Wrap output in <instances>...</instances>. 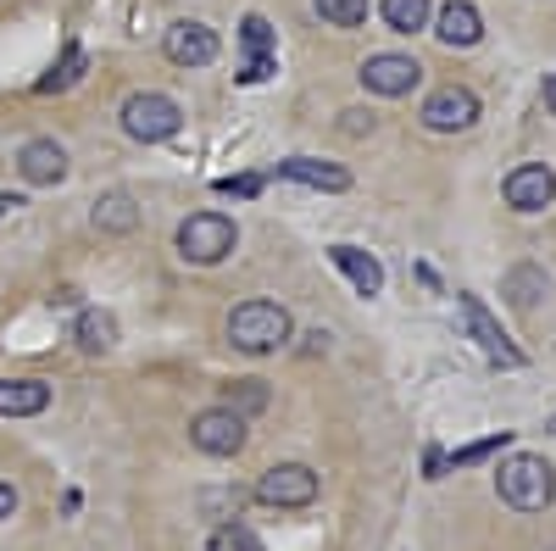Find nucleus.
Wrapping results in <instances>:
<instances>
[{
    "label": "nucleus",
    "mask_w": 556,
    "mask_h": 551,
    "mask_svg": "<svg viewBox=\"0 0 556 551\" xmlns=\"http://www.w3.org/2000/svg\"><path fill=\"white\" fill-rule=\"evenodd\" d=\"M417 117H424V128H434V134H462V128L479 123V96L462 89V84H445V89H434V96L424 101Z\"/></svg>",
    "instance_id": "obj_7"
},
{
    "label": "nucleus",
    "mask_w": 556,
    "mask_h": 551,
    "mask_svg": "<svg viewBox=\"0 0 556 551\" xmlns=\"http://www.w3.org/2000/svg\"><path fill=\"white\" fill-rule=\"evenodd\" d=\"M379 12H384V23L395 34H417V28H429V17H434L429 0H379Z\"/></svg>",
    "instance_id": "obj_19"
},
{
    "label": "nucleus",
    "mask_w": 556,
    "mask_h": 551,
    "mask_svg": "<svg viewBox=\"0 0 556 551\" xmlns=\"http://www.w3.org/2000/svg\"><path fill=\"white\" fill-rule=\"evenodd\" d=\"M12 513H17V490L0 485V518H12Z\"/></svg>",
    "instance_id": "obj_27"
},
{
    "label": "nucleus",
    "mask_w": 556,
    "mask_h": 551,
    "mask_svg": "<svg viewBox=\"0 0 556 551\" xmlns=\"http://www.w3.org/2000/svg\"><path fill=\"white\" fill-rule=\"evenodd\" d=\"M290 335H295V317L278 301H245V306L228 312V340H235V351H245V356H267Z\"/></svg>",
    "instance_id": "obj_1"
},
{
    "label": "nucleus",
    "mask_w": 556,
    "mask_h": 551,
    "mask_svg": "<svg viewBox=\"0 0 556 551\" xmlns=\"http://www.w3.org/2000/svg\"><path fill=\"white\" fill-rule=\"evenodd\" d=\"M434 39L451 45V51H468V45H479V39H484V17H479L473 0H451V7H440V12H434Z\"/></svg>",
    "instance_id": "obj_12"
},
{
    "label": "nucleus",
    "mask_w": 556,
    "mask_h": 551,
    "mask_svg": "<svg viewBox=\"0 0 556 551\" xmlns=\"http://www.w3.org/2000/svg\"><path fill=\"white\" fill-rule=\"evenodd\" d=\"M206 551H267V546H262L256 529H245V524H223V529L206 540Z\"/></svg>",
    "instance_id": "obj_23"
},
{
    "label": "nucleus",
    "mask_w": 556,
    "mask_h": 551,
    "mask_svg": "<svg viewBox=\"0 0 556 551\" xmlns=\"http://www.w3.org/2000/svg\"><path fill=\"white\" fill-rule=\"evenodd\" d=\"M456 306H462V317H468V329H473V340L484 346V356L490 362H506V367H523V351L501 335V324L490 317V306L479 301V296H456Z\"/></svg>",
    "instance_id": "obj_11"
},
{
    "label": "nucleus",
    "mask_w": 556,
    "mask_h": 551,
    "mask_svg": "<svg viewBox=\"0 0 556 551\" xmlns=\"http://www.w3.org/2000/svg\"><path fill=\"white\" fill-rule=\"evenodd\" d=\"M501 196H506V206H513V212H545L556 201V173L545 162H523V167L506 173Z\"/></svg>",
    "instance_id": "obj_8"
},
{
    "label": "nucleus",
    "mask_w": 556,
    "mask_h": 551,
    "mask_svg": "<svg viewBox=\"0 0 556 551\" xmlns=\"http://www.w3.org/2000/svg\"><path fill=\"white\" fill-rule=\"evenodd\" d=\"M317 17L329 28H362L367 23V0H317Z\"/></svg>",
    "instance_id": "obj_22"
},
{
    "label": "nucleus",
    "mask_w": 556,
    "mask_h": 551,
    "mask_svg": "<svg viewBox=\"0 0 556 551\" xmlns=\"http://www.w3.org/2000/svg\"><path fill=\"white\" fill-rule=\"evenodd\" d=\"M84 67H89V57H84V45H67V57H62V67H56L51 78H39L34 89H39V96H56V89H73V84L84 78Z\"/></svg>",
    "instance_id": "obj_21"
},
{
    "label": "nucleus",
    "mask_w": 556,
    "mask_h": 551,
    "mask_svg": "<svg viewBox=\"0 0 556 551\" xmlns=\"http://www.w3.org/2000/svg\"><path fill=\"white\" fill-rule=\"evenodd\" d=\"M506 440H513L506 429H501V435H490V440H473V446H462V451L451 456V463H456V468H468V463H484V456H490V451H501Z\"/></svg>",
    "instance_id": "obj_25"
},
{
    "label": "nucleus",
    "mask_w": 556,
    "mask_h": 551,
    "mask_svg": "<svg viewBox=\"0 0 556 551\" xmlns=\"http://www.w3.org/2000/svg\"><path fill=\"white\" fill-rule=\"evenodd\" d=\"M162 51H167L173 67H212V62H217V34H212L206 23H190V17H184V23L167 28Z\"/></svg>",
    "instance_id": "obj_10"
},
{
    "label": "nucleus",
    "mask_w": 556,
    "mask_h": 551,
    "mask_svg": "<svg viewBox=\"0 0 556 551\" xmlns=\"http://www.w3.org/2000/svg\"><path fill=\"white\" fill-rule=\"evenodd\" d=\"M278 178H295V184H306V190H351V173L345 167H334V162H317V156H285L278 162Z\"/></svg>",
    "instance_id": "obj_15"
},
{
    "label": "nucleus",
    "mask_w": 556,
    "mask_h": 551,
    "mask_svg": "<svg viewBox=\"0 0 556 551\" xmlns=\"http://www.w3.org/2000/svg\"><path fill=\"white\" fill-rule=\"evenodd\" d=\"M73 340H78L84 351H112V346H117V317H112V312H78Z\"/></svg>",
    "instance_id": "obj_18"
},
{
    "label": "nucleus",
    "mask_w": 556,
    "mask_h": 551,
    "mask_svg": "<svg viewBox=\"0 0 556 551\" xmlns=\"http://www.w3.org/2000/svg\"><path fill=\"white\" fill-rule=\"evenodd\" d=\"M256 501L267 508H312L317 501V474L306 463H278L256 479Z\"/></svg>",
    "instance_id": "obj_5"
},
{
    "label": "nucleus",
    "mask_w": 556,
    "mask_h": 551,
    "mask_svg": "<svg viewBox=\"0 0 556 551\" xmlns=\"http://www.w3.org/2000/svg\"><path fill=\"white\" fill-rule=\"evenodd\" d=\"M17 173H23L28 184H62V178H67V151H62L56 140H28V146L17 151Z\"/></svg>",
    "instance_id": "obj_14"
},
{
    "label": "nucleus",
    "mask_w": 556,
    "mask_h": 551,
    "mask_svg": "<svg viewBox=\"0 0 556 551\" xmlns=\"http://www.w3.org/2000/svg\"><path fill=\"white\" fill-rule=\"evenodd\" d=\"M417 78H424V67H417L412 57H401V51H384V57H367L362 62V84L374 89V96H412L417 89Z\"/></svg>",
    "instance_id": "obj_9"
},
{
    "label": "nucleus",
    "mask_w": 556,
    "mask_h": 551,
    "mask_svg": "<svg viewBox=\"0 0 556 551\" xmlns=\"http://www.w3.org/2000/svg\"><path fill=\"white\" fill-rule=\"evenodd\" d=\"M134 223H139V212H134V201H128L123 190L96 201V228H106V235H128Z\"/></svg>",
    "instance_id": "obj_20"
},
{
    "label": "nucleus",
    "mask_w": 556,
    "mask_h": 551,
    "mask_svg": "<svg viewBox=\"0 0 556 551\" xmlns=\"http://www.w3.org/2000/svg\"><path fill=\"white\" fill-rule=\"evenodd\" d=\"M329 262L356 285V296H379V290H384V267H379V256H367L362 246H329Z\"/></svg>",
    "instance_id": "obj_16"
},
{
    "label": "nucleus",
    "mask_w": 556,
    "mask_h": 551,
    "mask_svg": "<svg viewBox=\"0 0 556 551\" xmlns=\"http://www.w3.org/2000/svg\"><path fill=\"white\" fill-rule=\"evenodd\" d=\"M190 440L206 451V456H235L245 446V418L235 406H206L190 418Z\"/></svg>",
    "instance_id": "obj_6"
},
{
    "label": "nucleus",
    "mask_w": 556,
    "mask_h": 551,
    "mask_svg": "<svg viewBox=\"0 0 556 551\" xmlns=\"http://www.w3.org/2000/svg\"><path fill=\"white\" fill-rule=\"evenodd\" d=\"M45 406H51L45 379H0V418H39Z\"/></svg>",
    "instance_id": "obj_17"
},
{
    "label": "nucleus",
    "mask_w": 556,
    "mask_h": 551,
    "mask_svg": "<svg viewBox=\"0 0 556 551\" xmlns=\"http://www.w3.org/2000/svg\"><path fill=\"white\" fill-rule=\"evenodd\" d=\"M217 190H223V196H256V190H262V178H223Z\"/></svg>",
    "instance_id": "obj_26"
},
{
    "label": "nucleus",
    "mask_w": 556,
    "mask_h": 551,
    "mask_svg": "<svg viewBox=\"0 0 556 551\" xmlns=\"http://www.w3.org/2000/svg\"><path fill=\"white\" fill-rule=\"evenodd\" d=\"M240 45H245L240 78H245V84H262V78L273 73V23H267L262 12H251V17L240 23Z\"/></svg>",
    "instance_id": "obj_13"
},
{
    "label": "nucleus",
    "mask_w": 556,
    "mask_h": 551,
    "mask_svg": "<svg viewBox=\"0 0 556 551\" xmlns=\"http://www.w3.org/2000/svg\"><path fill=\"white\" fill-rule=\"evenodd\" d=\"M545 107H551V117H556V73L545 78Z\"/></svg>",
    "instance_id": "obj_28"
},
{
    "label": "nucleus",
    "mask_w": 556,
    "mask_h": 551,
    "mask_svg": "<svg viewBox=\"0 0 556 551\" xmlns=\"http://www.w3.org/2000/svg\"><path fill=\"white\" fill-rule=\"evenodd\" d=\"M495 490H501L506 508H518V513H540V508H551V496H556V468L545 463V456L518 451V456H506V463H501Z\"/></svg>",
    "instance_id": "obj_2"
},
{
    "label": "nucleus",
    "mask_w": 556,
    "mask_h": 551,
    "mask_svg": "<svg viewBox=\"0 0 556 551\" xmlns=\"http://www.w3.org/2000/svg\"><path fill=\"white\" fill-rule=\"evenodd\" d=\"M235 240H240V228L228 223L223 212H195V217H184V223H178V256H184V262H195V267L223 262L228 251H235Z\"/></svg>",
    "instance_id": "obj_3"
},
{
    "label": "nucleus",
    "mask_w": 556,
    "mask_h": 551,
    "mask_svg": "<svg viewBox=\"0 0 556 551\" xmlns=\"http://www.w3.org/2000/svg\"><path fill=\"white\" fill-rule=\"evenodd\" d=\"M178 123H184L178 101H173V96H156V89H146V96H128V101H123V128H128V140H139V146L173 140Z\"/></svg>",
    "instance_id": "obj_4"
},
{
    "label": "nucleus",
    "mask_w": 556,
    "mask_h": 551,
    "mask_svg": "<svg viewBox=\"0 0 556 551\" xmlns=\"http://www.w3.org/2000/svg\"><path fill=\"white\" fill-rule=\"evenodd\" d=\"M228 406H235L240 418H245V412H262V406H267V390H262V379H240V390H228Z\"/></svg>",
    "instance_id": "obj_24"
}]
</instances>
